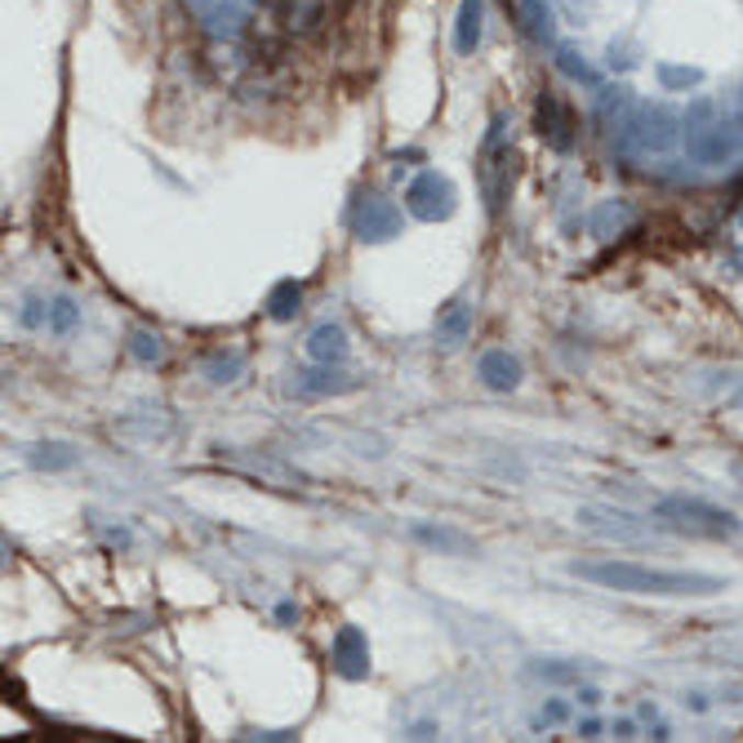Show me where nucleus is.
Wrapping results in <instances>:
<instances>
[{
	"label": "nucleus",
	"mask_w": 743,
	"mask_h": 743,
	"mask_svg": "<svg viewBox=\"0 0 743 743\" xmlns=\"http://www.w3.org/2000/svg\"><path fill=\"white\" fill-rule=\"evenodd\" d=\"M570 574H574V579H584V584L615 588V593H632V597H717V593H725V579H717V574L658 570V565L619 561V556L570 561Z\"/></svg>",
	"instance_id": "f257e3e1"
},
{
	"label": "nucleus",
	"mask_w": 743,
	"mask_h": 743,
	"mask_svg": "<svg viewBox=\"0 0 743 743\" xmlns=\"http://www.w3.org/2000/svg\"><path fill=\"white\" fill-rule=\"evenodd\" d=\"M654 521H664L690 539H734L743 530V521L717 504L690 499V494H668V499L654 504Z\"/></svg>",
	"instance_id": "f03ea898"
},
{
	"label": "nucleus",
	"mask_w": 743,
	"mask_h": 743,
	"mask_svg": "<svg viewBox=\"0 0 743 743\" xmlns=\"http://www.w3.org/2000/svg\"><path fill=\"white\" fill-rule=\"evenodd\" d=\"M508 116H494L485 143H481V192H485V205L489 214H499L504 201H508V188H513V147H508Z\"/></svg>",
	"instance_id": "7ed1b4c3"
},
{
	"label": "nucleus",
	"mask_w": 743,
	"mask_h": 743,
	"mask_svg": "<svg viewBox=\"0 0 743 743\" xmlns=\"http://www.w3.org/2000/svg\"><path fill=\"white\" fill-rule=\"evenodd\" d=\"M348 227L361 245H383L401 236V210L379 192H357V201L348 205Z\"/></svg>",
	"instance_id": "20e7f679"
},
{
	"label": "nucleus",
	"mask_w": 743,
	"mask_h": 743,
	"mask_svg": "<svg viewBox=\"0 0 743 743\" xmlns=\"http://www.w3.org/2000/svg\"><path fill=\"white\" fill-rule=\"evenodd\" d=\"M405 210L415 214L419 223H446L459 210V188L446 175L424 170V175L409 179V188H405Z\"/></svg>",
	"instance_id": "39448f33"
},
{
	"label": "nucleus",
	"mask_w": 743,
	"mask_h": 743,
	"mask_svg": "<svg viewBox=\"0 0 743 743\" xmlns=\"http://www.w3.org/2000/svg\"><path fill=\"white\" fill-rule=\"evenodd\" d=\"M329 664H335V673L344 682H365L370 677V641H365V632L344 623L335 632V641H329Z\"/></svg>",
	"instance_id": "423d86ee"
},
{
	"label": "nucleus",
	"mask_w": 743,
	"mask_h": 743,
	"mask_svg": "<svg viewBox=\"0 0 743 743\" xmlns=\"http://www.w3.org/2000/svg\"><path fill=\"white\" fill-rule=\"evenodd\" d=\"M534 130L552 151H574V121H570V112H565V103L556 94H539Z\"/></svg>",
	"instance_id": "0eeeda50"
},
{
	"label": "nucleus",
	"mask_w": 743,
	"mask_h": 743,
	"mask_svg": "<svg viewBox=\"0 0 743 743\" xmlns=\"http://www.w3.org/2000/svg\"><path fill=\"white\" fill-rule=\"evenodd\" d=\"M361 379L344 374L339 365H320V370H299L290 374V396H303V401H316V396H344L352 392Z\"/></svg>",
	"instance_id": "6e6552de"
},
{
	"label": "nucleus",
	"mask_w": 743,
	"mask_h": 743,
	"mask_svg": "<svg viewBox=\"0 0 743 743\" xmlns=\"http://www.w3.org/2000/svg\"><path fill=\"white\" fill-rule=\"evenodd\" d=\"M476 379H481L489 392H517L521 379H526V365H521V357L508 352V348H489V352H481V361H476Z\"/></svg>",
	"instance_id": "1a4fd4ad"
},
{
	"label": "nucleus",
	"mask_w": 743,
	"mask_h": 743,
	"mask_svg": "<svg viewBox=\"0 0 743 743\" xmlns=\"http://www.w3.org/2000/svg\"><path fill=\"white\" fill-rule=\"evenodd\" d=\"M579 521L606 539H619V543H645L650 539V526L619 513V508H579Z\"/></svg>",
	"instance_id": "9d476101"
},
{
	"label": "nucleus",
	"mask_w": 743,
	"mask_h": 743,
	"mask_svg": "<svg viewBox=\"0 0 743 743\" xmlns=\"http://www.w3.org/2000/svg\"><path fill=\"white\" fill-rule=\"evenodd\" d=\"M409 539L432 548V552H441V556H476V539L454 530V526H441V521L437 526L432 521H415V526H409Z\"/></svg>",
	"instance_id": "9b49d317"
},
{
	"label": "nucleus",
	"mask_w": 743,
	"mask_h": 743,
	"mask_svg": "<svg viewBox=\"0 0 743 743\" xmlns=\"http://www.w3.org/2000/svg\"><path fill=\"white\" fill-rule=\"evenodd\" d=\"M348 352H352V344H348V329L344 325H316L312 335H307V357L316 361V365H344L348 361Z\"/></svg>",
	"instance_id": "f8f14e48"
},
{
	"label": "nucleus",
	"mask_w": 743,
	"mask_h": 743,
	"mask_svg": "<svg viewBox=\"0 0 743 743\" xmlns=\"http://www.w3.org/2000/svg\"><path fill=\"white\" fill-rule=\"evenodd\" d=\"M485 36V0H459V14H454V49L468 58L476 54Z\"/></svg>",
	"instance_id": "ddd939ff"
},
{
	"label": "nucleus",
	"mask_w": 743,
	"mask_h": 743,
	"mask_svg": "<svg viewBox=\"0 0 743 743\" xmlns=\"http://www.w3.org/2000/svg\"><path fill=\"white\" fill-rule=\"evenodd\" d=\"M526 677H534L543 686H584L588 668L584 664H570V658H530Z\"/></svg>",
	"instance_id": "4468645a"
},
{
	"label": "nucleus",
	"mask_w": 743,
	"mask_h": 743,
	"mask_svg": "<svg viewBox=\"0 0 743 743\" xmlns=\"http://www.w3.org/2000/svg\"><path fill=\"white\" fill-rule=\"evenodd\" d=\"M468 335H472V303H450V307L437 316V344H441L446 352H454V348L468 344Z\"/></svg>",
	"instance_id": "2eb2a0df"
},
{
	"label": "nucleus",
	"mask_w": 743,
	"mask_h": 743,
	"mask_svg": "<svg viewBox=\"0 0 743 743\" xmlns=\"http://www.w3.org/2000/svg\"><path fill=\"white\" fill-rule=\"evenodd\" d=\"M188 5L196 10L205 32H214V36H236L240 32V10H232L227 0H188Z\"/></svg>",
	"instance_id": "dca6fc26"
},
{
	"label": "nucleus",
	"mask_w": 743,
	"mask_h": 743,
	"mask_svg": "<svg viewBox=\"0 0 743 743\" xmlns=\"http://www.w3.org/2000/svg\"><path fill=\"white\" fill-rule=\"evenodd\" d=\"M628 227H632V205H628V201H601V205L593 210V218H588V232L601 236V240L623 236Z\"/></svg>",
	"instance_id": "f3484780"
},
{
	"label": "nucleus",
	"mask_w": 743,
	"mask_h": 743,
	"mask_svg": "<svg viewBox=\"0 0 743 743\" xmlns=\"http://www.w3.org/2000/svg\"><path fill=\"white\" fill-rule=\"evenodd\" d=\"M673 138H677V130H673L668 112H641V121H637V143L641 147L664 151V147H673Z\"/></svg>",
	"instance_id": "a211bd4d"
},
{
	"label": "nucleus",
	"mask_w": 743,
	"mask_h": 743,
	"mask_svg": "<svg viewBox=\"0 0 743 743\" xmlns=\"http://www.w3.org/2000/svg\"><path fill=\"white\" fill-rule=\"evenodd\" d=\"M303 312V285L294 281V277H285V281H277L272 290H268V316L272 320H294Z\"/></svg>",
	"instance_id": "6ab92c4d"
},
{
	"label": "nucleus",
	"mask_w": 743,
	"mask_h": 743,
	"mask_svg": "<svg viewBox=\"0 0 743 743\" xmlns=\"http://www.w3.org/2000/svg\"><path fill=\"white\" fill-rule=\"evenodd\" d=\"M245 365H250V361H245L240 348H218V352L205 357V379L223 387V383H236V379L245 374Z\"/></svg>",
	"instance_id": "aec40b11"
},
{
	"label": "nucleus",
	"mask_w": 743,
	"mask_h": 743,
	"mask_svg": "<svg viewBox=\"0 0 743 743\" xmlns=\"http://www.w3.org/2000/svg\"><path fill=\"white\" fill-rule=\"evenodd\" d=\"M521 32L534 41V45H548L552 36H556V27H552V10L543 5V0H521Z\"/></svg>",
	"instance_id": "412c9836"
},
{
	"label": "nucleus",
	"mask_w": 743,
	"mask_h": 743,
	"mask_svg": "<svg viewBox=\"0 0 743 743\" xmlns=\"http://www.w3.org/2000/svg\"><path fill=\"white\" fill-rule=\"evenodd\" d=\"M27 463L41 468V472H67V468H76V454L67 446H36L27 454Z\"/></svg>",
	"instance_id": "4be33fe9"
},
{
	"label": "nucleus",
	"mask_w": 743,
	"mask_h": 743,
	"mask_svg": "<svg viewBox=\"0 0 743 743\" xmlns=\"http://www.w3.org/2000/svg\"><path fill=\"white\" fill-rule=\"evenodd\" d=\"M130 357L143 361V365H156V361L165 357L160 335H151V329H134V335H130Z\"/></svg>",
	"instance_id": "5701e85b"
},
{
	"label": "nucleus",
	"mask_w": 743,
	"mask_h": 743,
	"mask_svg": "<svg viewBox=\"0 0 743 743\" xmlns=\"http://www.w3.org/2000/svg\"><path fill=\"white\" fill-rule=\"evenodd\" d=\"M80 325V307L63 294V299H54L49 303V329H54V335H71V329Z\"/></svg>",
	"instance_id": "b1692460"
},
{
	"label": "nucleus",
	"mask_w": 743,
	"mask_h": 743,
	"mask_svg": "<svg viewBox=\"0 0 743 743\" xmlns=\"http://www.w3.org/2000/svg\"><path fill=\"white\" fill-rule=\"evenodd\" d=\"M658 80H664L668 90H686V86H699L703 71L699 67H677V63H658Z\"/></svg>",
	"instance_id": "393cba45"
},
{
	"label": "nucleus",
	"mask_w": 743,
	"mask_h": 743,
	"mask_svg": "<svg viewBox=\"0 0 743 743\" xmlns=\"http://www.w3.org/2000/svg\"><path fill=\"white\" fill-rule=\"evenodd\" d=\"M27 329H41V325H49V303H41V299H27V307H23V316H19Z\"/></svg>",
	"instance_id": "a878e982"
},
{
	"label": "nucleus",
	"mask_w": 743,
	"mask_h": 743,
	"mask_svg": "<svg viewBox=\"0 0 743 743\" xmlns=\"http://www.w3.org/2000/svg\"><path fill=\"white\" fill-rule=\"evenodd\" d=\"M236 739H245V743H290V739H299L294 730H245V734H236Z\"/></svg>",
	"instance_id": "bb28decb"
},
{
	"label": "nucleus",
	"mask_w": 743,
	"mask_h": 743,
	"mask_svg": "<svg viewBox=\"0 0 743 743\" xmlns=\"http://www.w3.org/2000/svg\"><path fill=\"white\" fill-rule=\"evenodd\" d=\"M565 712H570V703H565V699H552V703L539 712V725H556V721H565Z\"/></svg>",
	"instance_id": "cd10ccee"
},
{
	"label": "nucleus",
	"mask_w": 743,
	"mask_h": 743,
	"mask_svg": "<svg viewBox=\"0 0 743 743\" xmlns=\"http://www.w3.org/2000/svg\"><path fill=\"white\" fill-rule=\"evenodd\" d=\"M561 71H570V76H579V80H588V86H593V80H597V76H593V71H588V67H584L579 58H574V54H561Z\"/></svg>",
	"instance_id": "c85d7f7f"
},
{
	"label": "nucleus",
	"mask_w": 743,
	"mask_h": 743,
	"mask_svg": "<svg viewBox=\"0 0 743 743\" xmlns=\"http://www.w3.org/2000/svg\"><path fill=\"white\" fill-rule=\"evenodd\" d=\"M277 623H299V606H294V601H281V606H277Z\"/></svg>",
	"instance_id": "c756f323"
},
{
	"label": "nucleus",
	"mask_w": 743,
	"mask_h": 743,
	"mask_svg": "<svg viewBox=\"0 0 743 743\" xmlns=\"http://www.w3.org/2000/svg\"><path fill=\"white\" fill-rule=\"evenodd\" d=\"M574 699H579L584 708H597V703H601V690H593V686H579V695H574Z\"/></svg>",
	"instance_id": "7c9ffc66"
},
{
	"label": "nucleus",
	"mask_w": 743,
	"mask_h": 743,
	"mask_svg": "<svg viewBox=\"0 0 743 743\" xmlns=\"http://www.w3.org/2000/svg\"><path fill=\"white\" fill-rule=\"evenodd\" d=\"M579 739H601V721H597V717L579 721Z\"/></svg>",
	"instance_id": "2f4dec72"
},
{
	"label": "nucleus",
	"mask_w": 743,
	"mask_h": 743,
	"mask_svg": "<svg viewBox=\"0 0 743 743\" xmlns=\"http://www.w3.org/2000/svg\"><path fill=\"white\" fill-rule=\"evenodd\" d=\"M610 734H615V739H637V725H632V721H615Z\"/></svg>",
	"instance_id": "473e14b6"
},
{
	"label": "nucleus",
	"mask_w": 743,
	"mask_h": 743,
	"mask_svg": "<svg viewBox=\"0 0 743 743\" xmlns=\"http://www.w3.org/2000/svg\"><path fill=\"white\" fill-rule=\"evenodd\" d=\"M409 739H437V725H432V721H419V725H415V734H409Z\"/></svg>",
	"instance_id": "72a5a7b5"
},
{
	"label": "nucleus",
	"mask_w": 743,
	"mask_h": 743,
	"mask_svg": "<svg viewBox=\"0 0 743 743\" xmlns=\"http://www.w3.org/2000/svg\"><path fill=\"white\" fill-rule=\"evenodd\" d=\"M650 739H658V743H664V739H673V730H668L664 721H654V730H650Z\"/></svg>",
	"instance_id": "f704fd0d"
},
{
	"label": "nucleus",
	"mask_w": 743,
	"mask_h": 743,
	"mask_svg": "<svg viewBox=\"0 0 743 743\" xmlns=\"http://www.w3.org/2000/svg\"><path fill=\"white\" fill-rule=\"evenodd\" d=\"M734 263H739V272H743V245H739V255H734Z\"/></svg>",
	"instance_id": "c9c22d12"
},
{
	"label": "nucleus",
	"mask_w": 743,
	"mask_h": 743,
	"mask_svg": "<svg viewBox=\"0 0 743 743\" xmlns=\"http://www.w3.org/2000/svg\"><path fill=\"white\" fill-rule=\"evenodd\" d=\"M734 405H743V387H739V392H734Z\"/></svg>",
	"instance_id": "e433bc0d"
},
{
	"label": "nucleus",
	"mask_w": 743,
	"mask_h": 743,
	"mask_svg": "<svg viewBox=\"0 0 743 743\" xmlns=\"http://www.w3.org/2000/svg\"><path fill=\"white\" fill-rule=\"evenodd\" d=\"M739 476H743V468H739Z\"/></svg>",
	"instance_id": "4c0bfd02"
},
{
	"label": "nucleus",
	"mask_w": 743,
	"mask_h": 743,
	"mask_svg": "<svg viewBox=\"0 0 743 743\" xmlns=\"http://www.w3.org/2000/svg\"><path fill=\"white\" fill-rule=\"evenodd\" d=\"M739 223H743V214H739Z\"/></svg>",
	"instance_id": "58836bf2"
}]
</instances>
